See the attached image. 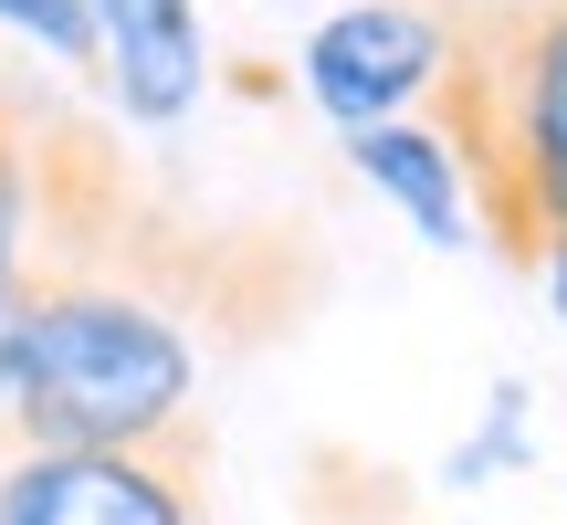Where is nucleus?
<instances>
[{
	"label": "nucleus",
	"mask_w": 567,
	"mask_h": 525,
	"mask_svg": "<svg viewBox=\"0 0 567 525\" xmlns=\"http://www.w3.org/2000/svg\"><path fill=\"white\" fill-rule=\"evenodd\" d=\"M179 305V284L137 262L32 274L11 347L21 452H147L200 431V337Z\"/></svg>",
	"instance_id": "f257e3e1"
},
{
	"label": "nucleus",
	"mask_w": 567,
	"mask_h": 525,
	"mask_svg": "<svg viewBox=\"0 0 567 525\" xmlns=\"http://www.w3.org/2000/svg\"><path fill=\"white\" fill-rule=\"evenodd\" d=\"M452 53L431 126L463 147L473 222L505 262H547L567 243V11H452Z\"/></svg>",
	"instance_id": "f03ea898"
},
{
	"label": "nucleus",
	"mask_w": 567,
	"mask_h": 525,
	"mask_svg": "<svg viewBox=\"0 0 567 525\" xmlns=\"http://www.w3.org/2000/svg\"><path fill=\"white\" fill-rule=\"evenodd\" d=\"M452 53H463V21L442 0H337V11L305 32L295 84L316 116L347 126H389V116H431Z\"/></svg>",
	"instance_id": "7ed1b4c3"
},
{
	"label": "nucleus",
	"mask_w": 567,
	"mask_h": 525,
	"mask_svg": "<svg viewBox=\"0 0 567 525\" xmlns=\"http://www.w3.org/2000/svg\"><path fill=\"white\" fill-rule=\"evenodd\" d=\"M210 515V431L147 452H11L0 525H200Z\"/></svg>",
	"instance_id": "20e7f679"
},
{
	"label": "nucleus",
	"mask_w": 567,
	"mask_h": 525,
	"mask_svg": "<svg viewBox=\"0 0 567 525\" xmlns=\"http://www.w3.org/2000/svg\"><path fill=\"white\" fill-rule=\"evenodd\" d=\"M84 21H95V74H105V95H116L126 126L168 137V126L210 95L200 0H84Z\"/></svg>",
	"instance_id": "39448f33"
},
{
	"label": "nucleus",
	"mask_w": 567,
	"mask_h": 525,
	"mask_svg": "<svg viewBox=\"0 0 567 525\" xmlns=\"http://www.w3.org/2000/svg\"><path fill=\"white\" fill-rule=\"evenodd\" d=\"M347 168L421 231L431 253H473L484 222H473V179H463V147L442 137L431 116H389V126H347Z\"/></svg>",
	"instance_id": "423d86ee"
},
{
	"label": "nucleus",
	"mask_w": 567,
	"mask_h": 525,
	"mask_svg": "<svg viewBox=\"0 0 567 525\" xmlns=\"http://www.w3.org/2000/svg\"><path fill=\"white\" fill-rule=\"evenodd\" d=\"M42 274V116L0 95V316H21Z\"/></svg>",
	"instance_id": "0eeeda50"
},
{
	"label": "nucleus",
	"mask_w": 567,
	"mask_h": 525,
	"mask_svg": "<svg viewBox=\"0 0 567 525\" xmlns=\"http://www.w3.org/2000/svg\"><path fill=\"white\" fill-rule=\"evenodd\" d=\"M536 463V400H526V379H494L484 389V421L452 442V484H505V473H526Z\"/></svg>",
	"instance_id": "6e6552de"
},
{
	"label": "nucleus",
	"mask_w": 567,
	"mask_h": 525,
	"mask_svg": "<svg viewBox=\"0 0 567 525\" xmlns=\"http://www.w3.org/2000/svg\"><path fill=\"white\" fill-rule=\"evenodd\" d=\"M347 452H316L305 463V515L316 525H410V494L400 484H347Z\"/></svg>",
	"instance_id": "1a4fd4ad"
},
{
	"label": "nucleus",
	"mask_w": 567,
	"mask_h": 525,
	"mask_svg": "<svg viewBox=\"0 0 567 525\" xmlns=\"http://www.w3.org/2000/svg\"><path fill=\"white\" fill-rule=\"evenodd\" d=\"M0 32H21L32 53L95 74V21H84V0H0Z\"/></svg>",
	"instance_id": "9d476101"
},
{
	"label": "nucleus",
	"mask_w": 567,
	"mask_h": 525,
	"mask_svg": "<svg viewBox=\"0 0 567 525\" xmlns=\"http://www.w3.org/2000/svg\"><path fill=\"white\" fill-rule=\"evenodd\" d=\"M536 274H547V305H557V326H567V243H557L547 262H536Z\"/></svg>",
	"instance_id": "9b49d317"
},
{
	"label": "nucleus",
	"mask_w": 567,
	"mask_h": 525,
	"mask_svg": "<svg viewBox=\"0 0 567 525\" xmlns=\"http://www.w3.org/2000/svg\"><path fill=\"white\" fill-rule=\"evenodd\" d=\"M452 11H567V0H452Z\"/></svg>",
	"instance_id": "f8f14e48"
}]
</instances>
